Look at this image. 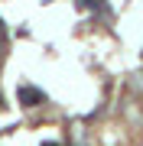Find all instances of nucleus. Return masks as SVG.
Instances as JSON below:
<instances>
[{
	"label": "nucleus",
	"instance_id": "f257e3e1",
	"mask_svg": "<svg viewBox=\"0 0 143 146\" xmlns=\"http://www.w3.org/2000/svg\"><path fill=\"white\" fill-rule=\"evenodd\" d=\"M16 98H20L23 107H36L39 101H43V91H39V88H29V84H23V88L16 91Z\"/></svg>",
	"mask_w": 143,
	"mask_h": 146
}]
</instances>
